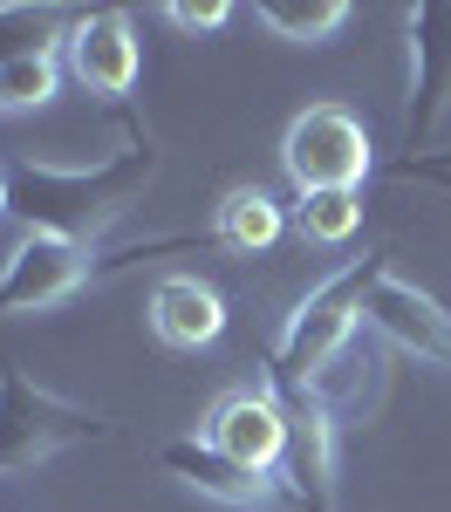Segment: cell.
Segmentation results:
<instances>
[{
	"label": "cell",
	"mask_w": 451,
	"mask_h": 512,
	"mask_svg": "<svg viewBox=\"0 0 451 512\" xmlns=\"http://www.w3.org/2000/svg\"><path fill=\"white\" fill-rule=\"evenodd\" d=\"M158 151L151 137H130L123 151L96 164H48V158H14L7 164V192L14 212L28 219V233H69V239H96L110 219L130 212V198L151 185Z\"/></svg>",
	"instance_id": "1"
},
{
	"label": "cell",
	"mask_w": 451,
	"mask_h": 512,
	"mask_svg": "<svg viewBox=\"0 0 451 512\" xmlns=\"http://www.w3.org/2000/svg\"><path fill=\"white\" fill-rule=\"evenodd\" d=\"M390 274V253H363V260H349L342 274H328L294 315L287 328L274 335V349H267V390L281 396H328V369L342 362L349 349V335H356V321H363V301L369 287Z\"/></svg>",
	"instance_id": "2"
},
{
	"label": "cell",
	"mask_w": 451,
	"mask_h": 512,
	"mask_svg": "<svg viewBox=\"0 0 451 512\" xmlns=\"http://www.w3.org/2000/svg\"><path fill=\"white\" fill-rule=\"evenodd\" d=\"M110 424L96 410H82L69 396L28 383L21 369H0V478L7 472H28L41 458H55L62 444L76 437H103Z\"/></svg>",
	"instance_id": "3"
},
{
	"label": "cell",
	"mask_w": 451,
	"mask_h": 512,
	"mask_svg": "<svg viewBox=\"0 0 451 512\" xmlns=\"http://www.w3.org/2000/svg\"><path fill=\"white\" fill-rule=\"evenodd\" d=\"M281 164L294 178V192H363L376 151H369V130L342 103H308L287 123Z\"/></svg>",
	"instance_id": "4"
},
{
	"label": "cell",
	"mask_w": 451,
	"mask_h": 512,
	"mask_svg": "<svg viewBox=\"0 0 451 512\" xmlns=\"http://www.w3.org/2000/svg\"><path fill=\"white\" fill-rule=\"evenodd\" d=\"M110 267L96 239H69V233H21V246L0 267V321L14 315H41L55 301H69L82 280H96Z\"/></svg>",
	"instance_id": "5"
},
{
	"label": "cell",
	"mask_w": 451,
	"mask_h": 512,
	"mask_svg": "<svg viewBox=\"0 0 451 512\" xmlns=\"http://www.w3.org/2000/svg\"><path fill=\"white\" fill-rule=\"evenodd\" d=\"M410 35V110H404V151L424 158L438 123L451 117V0H424L404 14ZM404 158V164H410Z\"/></svg>",
	"instance_id": "6"
},
{
	"label": "cell",
	"mask_w": 451,
	"mask_h": 512,
	"mask_svg": "<svg viewBox=\"0 0 451 512\" xmlns=\"http://www.w3.org/2000/svg\"><path fill=\"white\" fill-rule=\"evenodd\" d=\"M62 69H69L89 96L123 103V96L137 89V69H144L130 14H123V7H89V14H76V28L62 41Z\"/></svg>",
	"instance_id": "7"
},
{
	"label": "cell",
	"mask_w": 451,
	"mask_h": 512,
	"mask_svg": "<svg viewBox=\"0 0 451 512\" xmlns=\"http://www.w3.org/2000/svg\"><path fill=\"white\" fill-rule=\"evenodd\" d=\"M205 444L212 451H226L233 465L246 472H267L281 478L287 465V410L274 390H226L212 403V417H205Z\"/></svg>",
	"instance_id": "8"
},
{
	"label": "cell",
	"mask_w": 451,
	"mask_h": 512,
	"mask_svg": "<svg viewBox=\"0 0 451 512\" xmlns=\"http://www.w3.org/2000/svg\"><path fill=\"white\" fill-rule=\"evenodd\" d=\"M158 458H164V472H171V478H185L192 492L219 499V506H281V499H287L281 478L233 465V458H226V451H212L205 437H171Z\"/></svg>",
	"instance_id": "9"
},
{
	"label": "cell",
	"mask_w": 451,
	"mask_h": 512,
	"mask_svg": "<svg viewBox=\"0 0 451 512\" xmlns=\"http://www.w3.org/2000/svg\"><path fill=\"white\" fill-rule=\"evenodd\" d=\"M363 321H376L390 342H404V349L431 355V362H451V308H438L424 287H410V280L383 274L369 287L363 301Z\"/></svg>",
	"instance_id": "10"
},
{
	"label": "cell",
	"mask_w": 451,
	"mask_h": 512,
	"mask_svg": "<svg viewBox=\"0 0 451 512\" xmlns=\"http://www.w3.org/2000/svg\"><path fill=\"white\" fill-rule=\"evenodd\" d=\"M151 328L164 349H205L226 335V301L192 274H171L151 287Z\"/></svg>",
	"instance_id": "11"
},
{
	"label": "cell",
	"mask_w": 451,
	"mask_h": 512,
	"mask_svg": "<svg viewBox=\"0 0 451 512\" xmlns=\"http://www.w3.org/2000/svg\"><path fill=\"white\" fill-rule=\"evenodd\" d=\"M281 198H267L260 185H233V192L219 198V219H212V239L226 246V253H267L274 239H281Z\"/></svg>",
	"instance_id": "12"
},
{
	"label": "cell",
	"mask_w": 451,
	"mask_h": 512,
	"mask_svg": "<svg viewBox=\"0 0 451 512\" xmlns=\"http://www.w3.org/2000/svg\"><path fill=\"white\" fill-rule=\"evenodd\" d=\"M69 28H76L69 7H28V0H7V7H0V62L35 55V48H62Z\"/></svg>",
	"instance_id": "13"
},
{
	"label": "cell",
	"mask_w": 451,
	"mask_h": 512,
	"mask_svg": "<svg viewBox=\"0 0 451 512\" xmlns=\"http://www.w3.org/2000/svg\"><path fill=\"white\" fill-rule=\"evenodd\" d=\"M55 89H62V48L0 62V110H41V103H55Z\"/></svg>",
	"instance_id": "14"
},
{
	"label": "cell",
	"mask_w": 451,
	"mask_h": 512,
	"mask_svg": "<svg viewBox=\"0 0 451 512\" xmlns=\"http://www.w3.org/2000/svg\"><path fill=\"white\" fill-rule=\"evenodd\" d=\"M253 21L274 28L281 41H308V48H315V41H328L349 21V7H342V0H260Z\"/></svg>",
	"instance_id": "15"
},
{
	"label": "cell",
	"mask_w": 451,
	"mask_h": 512,
	"mask_svg": "<svg viewBox=\"0 0 451 512\" xmlns=\"http://www.w3.org/2000/svg\"><path fill=\"white\" fill-rule=\"evenodd\" d=\"M294 226L315 246H342L363 226V192H301L294 198Z\"/></svg>",
	"instance_id": "16"
},
{
	"label": "cell",
	"mask_w": 451,
	"mask_h": 512,
	"mask_svg": "<svg viewBox=\"0 0 451 512\" xmlns=\"http://www.w3.org/2000/svg\"><path fill=\"white\" fill-rule=\"evenodd\" d=\"M164 21H171V28H185V35H212V28H226V21H233V7H226V0H171V7H164Z\"/></svg>",
	"instance_id": "17"
},
{
	"label": "cell",
	"mask_w": 451,
	"mask_h": 512,
	"mask_svg": "<svg viewBox=\"0 0 451 512\" xmlns=\"http://www.w3.org/2000/svg\"><path fill=\"white\" fill-rule=\"evenodd\" d=\"M404 178H431V185H445V192H451V171H438V164H404Z\"/></svg>",
	"instance_id": "18"
},
{
	"label": "cell",
	"mask_w": 451,
	"mask_h": 512,
	"mask_svg": "<svg viewBox=\"0 0 451 512\" xmlns=\"http://www.w3.org/2000/svg\"><path fill=\"white\" fill-rule=\"evenodd\" d=\"M14 212V192H7V164H0V219Z\"/></svg>",
	"instance_id": "19"
}]
</instances>
